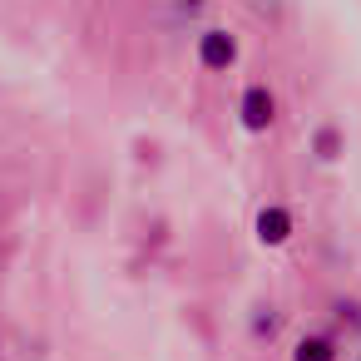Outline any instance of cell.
I'll list each match as a JSON object with an SVG mask.
<instances>
[{"instance_id": "obj_1", "label": "cell", "mask_w": 361, "mask_h": 361, "mask_svg": "<svg viewBox=\"0 0 361 361\" xmlns=\"http://www.w3.org/2000/svg\"><path fill=\"white\" fill-rule=\"evenodd\" d=\"M238 119H243L247 134H267L272 119H277V99H272V90H267V85H247L243 99H238Z\"/></svg>"}, {"instance_id": "obj_2", "label": "cell", "mask_w": 361, "mask_h": 361, "mask_svg": "<svg viewBox=\"0 0 361 361\" xmlns=\"http://www.w3.org/2000/svg\"><path fill=\"white\" fill-rule=\"evenodd\" d=\"M198 65L203 70H233L238 65V40L228 30H203L198 35Z\"/></svg>"}, {"instance_id": "obj_3", "label": "cell", "mask_w": 361, "mask_h": 361, "mask_svg": "<svg viewBox=\"0 0 361 361\" xmlns=\"http://www.w3.org/2000/svg\"><path fill=\"white\" fill-rule=\"evenodd\" d=\"M292 238V213L282 208V203H267L262 213H257V243H267V247H282Z\"/></svg>"}, {"instance_id": "obj_4", "label": "cell", "mask_w": 361, "mask_h": 361, "mask_svg": "<svg viewBox=\"0 0 361 361\" xmlns=\"http://www.w3.org/2000/svg\"><path fill=\"white\" fill-rule=\"evenodd\" d=\"M292 361H336V341L322 336V331H307V336L292 346Z\"/></svg>"}, {"instance_id": "obj_5", "label": "cell", "mask_w": 361, "mask_h": 361, "mask_svg": "<svg viewBox=\"0 0 361 361\" xmlns=\"http://www.w3.org/2000/svg\"><path fill=\"white\" fill-rule=\"evenodd\" d=\"M312 154H317L322 164L341 159V129H336V124H322V129L312 134Z\"/></svg>"}]
</instances>
